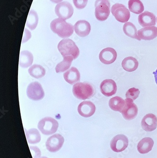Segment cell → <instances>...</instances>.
<instances>
[{"mask_svg": "<svg viewBox=\"0 0 157 158\" xmlns=\"http://www.w3.org/2000/svg\"><path fill=\"white\" fill-rule=\"evenodd\" d=\"M50 28L61 38H69L73 33V26L61 18L54 19L50 23Z\"/></svg>", "mask_w": 157, "mask_h": 158, "instance_id": "1", "label": "cell"}, {"mask_svg": "<svg viewBox=\"0 0 157 158\" xmlns=\"http://www.w3.org/2000/svg\"><path fill=\"white\" fill-rule=\"evenodd\" d=\"M58 49L63 57L70 56L76 59L79 56V49L75 43L70 39L61 40L58 44Z\"/></svg>", "mask_w": 157, "mask_h": 158, "instance_id": "2", "label": "cell"}, {"mask_svg": "<svg viewBox=\"0 0 157 158\" xmlns=\"http://www.w3.org/2000/svg\"><path fill=\"white\" fill-rule=\"evenodd\" d=\"M72 93L78 99L85 100L91 98L93 96L94 90L92 85L89 83L80 82L73 85Z\"/></svg>", "mask_w": 157, "mask_h": 158, "instance_id": "3", "label": "cell"}, {"mask_svg": "<svg viewBox=\"0 0 157 158\" xmlns=\"http://www.w3.org/2000/svg\"><path fill=\"white\" fill-rule=\"evenodd\" d=\"M58 122L51 117H46L42 119L38 124V128L43 135H49L55 134L58 128Z\"/></svg>", "mask_w": 157, "mask_h": 158, "instance_id": "4", "label": "cell"}, {"mask_svg": "<svg viewBox=\"0 0 157 158\" xmlns=\"http://www.w3.org/2000/svg\"><path fill=\"white\" fill-rule=\"evenodd\" d=\"M95 7V15L97 19L101 21L106 20L110 12V4L109 0H96Z\"/></svg>", "mask_w": 157, "mask_h": 158, "instance_id": "5", "label": "cell"}, {"mask_svg": "<svg viewBox=\"0 0 157 158\" xmlns=\"http://www.w3.org/2000/svg\"><path fill=\"white\" fill-rule=\"evenodd\" d=\"M111 11L115 19L120 23H127L130 19V11L123 4L116 3L111 7Z\"/></svg>", "mask_w": 157, "mask_h": 158, "instance_id": "6", "label": "cell"}, {"mask_svg": "<svg viewBox=\"0 0 157 158\" xmlns=\"http://www.w3.org/2000/svg\"><path fill=\"white\" fill-rule=\"evenodd\" d=\"M27 94L30 99L38 101L44 98L45 93L41 85L38 81H34L27 86Z\"/></svg>", "mask_w": 157, "mask_h": 158, "instance_id": "7", "label": "cell"}, {"mask_svg": "<svg viewBox=\"0 0 157 158\" xmlns=\"http://www.w3.org/2000/svg\"><path fill=\"white\" fill-rule=\"evenodd\" d=\"M64 142V139L62 135L55 134L49 137L46 141V148L50 152H57L63 147Z\"/></svg>", "mask_w": 157, "mask_h": 158, "instance_id": "8", "label": "cell"}, {"mask_svg": "<svg viewBox=\"0 0 157 158\" xmlns=\"http://www.w3.org/2000/svg\"><path fill=\"white\" fill-rule=\"evenodd\" d=\"M125 100V106L120 113L125 119L132 120L136 118L138 114V107L132 99L126 98Z\"/></svg>", "mask_w": 157, "mask_h": 158, "instance_id": "9", "label": "cell"}, {"mask_svg": "<svg viewBox=\"0 0 157 158\" xmlns=\"http://www.w3.org/2000/svg\"><path fill=\"white\" fill-rule=\"evenodd\" d=\"M73 8L71 3L63 2L57 4L55 7V12L59 18L67 19L72 16Z\"/></svg>", "mask_w": 157, "mask_h": 158, "instance_id": "10", "label": "cell"}, {"mask_svg": "<svg viewBox=\"0 0 157 158\" xmlns=\"http://www.w3.org/2000/svg\"><path fill=\"white\" fill-rule=\"evenodd\" d=\"M128 142V139L125 135H117L111 141V149L114 152H122L126 149Z\"/></svg>", "mask_w": 157, "mask_h": 158, "instance_id": "11", "label": "cell"}, {"mask_svg": "<svg viewBox=\"0 0 157 158\" xmlns=\"http://www.w3.org/2000/svg\"><path fill=\"white\" fill-rule=\"evenodd\" d=\"M117 58V52L113 48H105L99 53V60L105 64H112L116 61Z\"/></svg>", "mask_w": 157, "mask_h": 158, "instance_id": "12", "label": "cell"}, {"mask_svg": "<svg viewBox=\"0 0 157 158\" xmlns=\"http://www.w3.org/2000/svg\"><path fill=\"white\" fill-rule=\"evenodd\" d=\"M100 89L104 95L106 97L112 96L117 92V84L112 79H106L101 83Z\"/></svg>", "mask_w": 157, "mask_h": 158, "instance_id": "13", "label": "cell"}, {"mask_svg": "<svg viewBox=\"0 0 157 158\" xmlns=\"http://www.w3.org/2000/svg\"><path fill=\"white\" fill-rule=\"evenodd\" d=\"M142 128L146 132H152L157 127V118L155 114L149 113L146 114L141 122Z\"/></svg>", "mask_w": 157, "mask_h": 158, "instance_id": "14", "label": "cell"}, {"mask_svg": "<svg viewBox=\"0 0 157 158\" xmlns=\"http://www.w3.org/2000/svg\"><path fill=\"white\" fill-rule=\"evenodd\" d=\"M96 106L93 103L89 101H84L78 106V112L84 118H89L95 112Z\"/></svg>", "mask_w": 157, "mask_h": 158, "instance_id": "15", "label": "cell"}, {"mask_svg": "<svg viewBox=\"0 0 157 158\" xmlns=\"http://www.w3.org/2000/svg\"><path fill=\"white\" fill-rule=\"evenodd\" d=\"M141 40H151L157 37V27L155 26H148L141 28L137 32Z\"/></svg>", "mask_w": 157, "mask_h": 158, "instance_id": "16", "label": "cell"}, {"mask_svg": "<svg viewBox=\"0 0 157 158\" xmlns=\"http://www.w3.org/2000/svg\"><path fill=\"white\" fill-rule=\"evenodd\" d=\"M138 22L143 27L154 26L156 25V18L153 13L148 11L141 13L138 17Z\"/></svg>", "mask_w": 157, "mask_h": 158, "instance_id": "17", "label": "cell"}, {"mask_svg": "<svg viewBox=\"0 0 157 158\" xmlns=\"http://www.w3.org/2000/svg\"><path fill=\"white\" fill-rule=\"evenodd\" d=\"M74 29L77 35L83 38L89 35L91 30V27L88 21L81 20L77 21L75 24Z\"/></svg>", "mask_w": 157, "mask_h": 158, "instance_id": "18", "label": "cell"}, {"mask_svg": "<svg viewBox=\"0 0 157 158\" xmlns=\"http://www.w3.org/2000/svg\"><path fill=\"white\" fill-rule=\"evenodd\" d=\"M64 77L67 83L72 85L80 80V73L77 68L72 67L64 73Z\"/></svg>", "mask_w": 157, "mask_h": 158, "instance_id": "19", "label": "cell"}, {"mask_svg": "<svg viewBox=\"0 0 157 158\" xmlns=\"http://www.w3.org/2000/svg\"><path fill=\"white\" fill-rule=\"evenodd\" d=\"M154 145V141L150 137H145L139 142L137 150L141 154H146L151 151Z\"/></svg>", "mask_w": 157, "mask_h": 158, "instance_id": "20", "label": "cell"}, {"mask_svg": "<svg viewBox=\"0 0 157 158\" xmlns=\"http://www.w3.org/2000/svg\"><path fill=\"white\" fill-rule=\"evenodd\" d=\"M139 63L136 58L129 56L125 58L122 62V66L125 71L128 72H132L135 71L138 68Z\"/></svg>", "mask_w": 157, "mask_h": 158, "instance_id": "21", "label": "cell"}, {"mask_svg": "<svg viewBox=\"0 0 157 158\" xmlns=\"http://www.w3.org/2000/svg\"><path fill=\"white\" fill-rule=\"evenodd\" d=\"M33 62V56L28 51H21L19 55V65L22 68H27L31 66Z\"/></svg>", "mask_w": 157, "mask_h": 158, "instance_id": "22", "label": "cell"}, {"mask_svg": "<svg viewBox=\"0 0 157 158\" xmlns=\"http://www.w3.org/2000/svg\"><path fill=\"white\" fill-rule=\"evenodd\" d=\"M109 105L112 110L120 112L125 106V100L120 97L116 96L110 99Z\"/></svg>", "mask_w": 157, "mask_h": 158, "instance_id": "23", "label": "cell"}, {"mask_svg": "<svg viewBox=\"0 0 157 158\" xmlns=\"http://www.w3.org/2000/svg\"><path fill=\"white\" fill-rule=\"evenodd\" d=\"M26 136L30 144H37L41 141V135L37 129L32 128L26 131Z\"/></svg>", "mask_w": 157, "mask_h": 158, "instance_id": "24", "label": "cell"}, {"mask_svg": "<svg viewBox=\"0 0 157 158\" xmlns=\"http://www.w3.org/2000/svg\"><path fill=\"white\" fill-rule=\"evenodd\" d=\"M123 31L128 37L133 39H136L138 40H141V39L137 34V29L134 24L130 22L125 23L123 26Z\"/></svg>", "mask_w": 157, "mask_h": 158, "instance_id": "25", "label": "cell"}, {"mask_svg": "<svg viewBox=\"0 0 157 158\" xmlns=\"http://www.w3.org/2000/svg\"><path fill=\"white\" fill-rule=\"evenodd\" d=\"M73 59H74L73 57L70 56L64 57L63 61L59 63L56 66L55 68L56 72L57 73H60L68 70L71 66Z\"/></svg>", "mask_w": 157, "mask_h": 158, "instance_id": "26", "label": "cell"}, {"mask_svg": "<svg viewBox=\"0 0 157 158\" xmlns=\"http://www.w3.org/2000/svg\"><path fill=\"white\" fill-rule=\"evenodd\" d=\"M128 8L131 12L135 14H140L144 11V6L140 0H129Z\"/></svg>", "mask_w": 157, "mask_h": 158, "instance_id": "27", "label": "cell"}, {"mask_svg": "<svg viewBox=\"0 0 157 158\" xmlns=\"http://www.w3.org/2000/svg\"><path fill=\"white\" fill-rule=\"evenodd\" d=\"M28 72L32 77L39 79L45 76L46 74V70L41 65L34 64L29 68Z\"/></svg>", "mask_w": 157, "mask_h": 158, "instance_id": "28", "label": "cell"}, {"mask_svg": "<svg viewBox=\"0 0 157 158\" xmlns=\"http://www.w3.org/2000/svg\"><path fill=\"white\" fill-rule=\"evenodd\" d=\"M39 21V17L37 12L33 10H30L26 21V26L31 30L35 29Z\"/></svg>", "mask_w": 157, "mask_h": 158, "instance_id": "29", "label": "cell"}, {"mask_svg": "<svg viewBox=\"0 0 157 158\" xmlns=\"http://www.w3.org/2000/svg\"><path fill=\"white\" fill-rule=\"evenodd\" d=\"M140 91L138 89L132 88L128 89L126 94V98H129L133 100L138 98L140 94Z\"/></svg>", "mask_w": 157, "mask_h": 158, "instance_id": "30", "label": "cell"}, {"mask_svg": "<svg viewBox=\"0 0 157 158\" xmlns=\"http://www.w3.org/2000/svg\"><path fill=\"white\" fill-rule=\"evenodd\" d=\"M74 6L78 9L84 8L88 3V0H72Z\"/></svg>", "mask_w": 157, "mask_h": 158, "instance_id": "31", "label": "cell"}, {"mask_svg": "<svg viewBox=\"0 0 157 158\" xmlns=\"http://www.w3.org/2000/svg\"><path fill=\"white\" fill-rule=\"evenodd\" d=\"M31 153L33 158H39L40 157L41 152L40 149L37 146H30Z\"/></svg>", "mask_w": 157, "mask_h": 158, "instance_id": "32", "label": "cell"}, {"mask_svg": "<svg viewBox=\"0 0 157 158\" xmlns=\"http://www.w3.org/2000/svg\"><path fill=\"white\" fill-rule=\"evenodd\" d=\"M153 74L154 75V77H155V81H156V84L157 85V69L156 71H155V72L153 73Z\"/></svg>", "mask_w": 157, "mask_h": 158, "instance_id": "33", "label": "cell"}, {"mask_svg": "<svg viewBox=\"0 0 157 158\" xmlns=\"http://www.w3.org/2000/svg\"><path fill=\"white\" fill-rule=\"evenodd\" d=\"M50 1L54 3H58L62 2L63 0H50Z\"/></svg>", "mask_w": 157, "mask_h": 158, "instance_id": "34", "label": "cell"}, {"mask_svg": "<svg viewBox=\"0 0 157 158\" xmlns=\"http://www.w3.org/2000/svg\"><path fill=\"white\" fill-rule=\"evenodd\" d=\"M48 158V157H45V156H44V157H40V158Z\"/></svg>", "mask_w": 157, "mask_h": 158, "instance_id": "35", "label": "cell"}, {"mask_svg": "<svg viewBox=\"0 0 157 158\" xmlns=\"http://www.w3.org/2000/svg\"></svg>", "mask_w": 157, "mask_h": 158, "instance_id": "36", "label": "cell"}, {"mask_svg": "<svg viewBox=\"0 0 157 158\" xmlns=\"http://www.w3.org/2000/svg\"></svg>", "mask_w": 157, "mask_h": 158, "instance_id": "37", "label": "cell"}]
</instances>
